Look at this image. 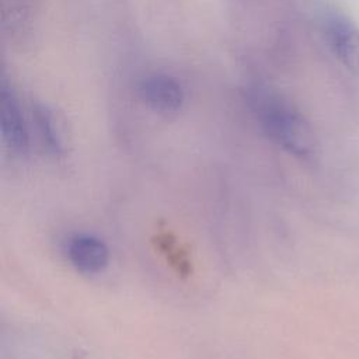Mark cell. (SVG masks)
I'll list each match as a JSON object with an SVG mask.
<instances>
[{"label": "cell", "mask_w": 359, "mask_h": 359, "mask_svg": "<svg viewBox=\"0 0 359 359\" xmlns=\"http://www.w3.org/2000/svg\"><path fill=\"white\" fill-rule=\"evenodd\" d=\"M251 108L262 132L289 153L304 156L313 147V135L303 115L280 94L255 87Z\"/></svg>", "instance_id": "obj_1"}, {"label": "cell", "mask_w": 359, "mask_h": 359, "mask_svg": "<svg viewBox=\"0 0 359 359\" xmlns=\"http://www.w3.org/2000/svg\"><path fill=\"white\" fill-rule=\"evenodd\" d=\"M0 126L6 147L15 154H25L31 142V122L17 91L7 80L1 83Z\"/></svg>", "instance_id": "obj_2"}, {"label": "cell", "mask_w": 359, "mask_h": 359, "mask_svg": "<svg viewBox=\"0 0 359 359\" xmlns=\"http://www.w3.org/2000/svg\"><path fill=\"white\" fill-rule=\"evenodd\" d=\"M140 101L158 114H175L185 101L182 84L167 73H151L144 76L137 84Z\"/></svg>", "instance_id": "obj_3"}, {"label": "cell", "mask_w": 359, "mask_h": 359, "mask_svg": "<svg viewBox=\"0 0 359 359\" xmlns=\"http://www.w3.org/2000/svg\"><path fill=\"white\" fill-rule=\"evenodd\" d=\"M324 34L337 59L352 72H359V28L341 13L324 17Z\"/></svg>", "instance_id": "obj_4"}, {"label": "cell", "mask_w": 359, "mask_h": 359, "mask_svg": "<svg viewBox=\"0 0 359 359\" xmlns=\"http://www.w3.org/2000/svg\"><path fill=\"white\" fill-rule=\"evenodd\" d=\"M67 258L70 264L81 273L94 275L105 269L109 262V250L107 244L95 236L77 234L67 243Z\"/></svg>", "instance_id": "obj_5"}, {"label": "cell", "mask_w": 359, "mask_h": 359, "mask_svg": "<svg viewBox=\"0 0 359 359\" xmlns=\"http://www.w3.org/2000/svg\"><path fill=\"white\" fill-rule=\"evenodd\" d=\"M31 129L35 132L41 146L50 154L59 156L66 150L65 132L57 116L46 105L35 102L29 105Z\"/></svg>", "instance_id": "obj_6"}]
</instances>
